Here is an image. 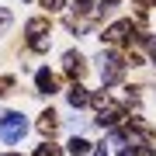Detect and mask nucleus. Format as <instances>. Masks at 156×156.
I'll list each match as a JSON object with an SVG mask.
<instances>
[{"label":"nucleus","instance_id":"6","mask_svg":"<svg viewBox=\"0 0 156 156\" xmlns=\"http://www.w3.org/2000/svg\"><path fill=\"white\" fill-rule=\"evenodd\" d=\"M35 83H38V90H45V94H52V87H56V76H52L49 69H38V76H35Z\"/></svg>","mask_w":156,"mask_h":156},{"label":"nucleus","instance_id":"12","mask_svg":"<svg viewBox=\"0 0 156 156\" xmlns=\"http://www.w3.org/2000/svg\"><path fill=\"white\" fill-rule=\"evenodd\" d=\"M125 156H156L149 146H139V149H125Z\"/></svg>","mask_w":156,"mask_h":156},{"label":"nucleus","instance_id":"13","mask_svg":"<svg viewBox=\"0 0 156 156\" xmlns=\"http://www.w3.org/2000/svg\"><path fill=\"white\" fill-rule=\"evenodd\" d=\"M73 7H76L80 14H87V11H90V0H73Z\"/></svg>","mask_w":156,"mask_h":156},{"label":"nucleus","instance_id":"11","mask_svg":"<svg viewBox=\"0 0 156 156\" xmlns=\"http://www.w3.org/2000/svg\"><path fill=\"white\" fill-rule=\"evenodd\" d=\"M35 156H62L56 146H38V149H35Z\"/></svg>","mask_w":156,"mask_h":156},{"label":"nucleus","instance_id":"17","mask_svg":"<svg viewBox=\"0 0 156 156\" xmlns=\"http://www.w3.org/2000/svg\"><path fill=\"white\" fill-rule=\"evenodd\" d=\"M7 156H14V153H7Z\"/></svg>","mask_w":156,"mask_h":156},{"label":"nucleus","instance_id":"2","mask_svg":"<svg viewBox=\"0 0 156 156\" xmlns=\"http://www.w3.org/2000/svg\"><path fill=\"white\" fill-rule=\"evenodd\" d=\"M97 62H101V80H104V83H118V80H122V73H125V62H122V56H118V52H101L97 56Z\"/></svg>","mask_w":156,"mask_h":156},{"label":"nucleus","instance_id":"3","mask_svg":"<svg viewBox=\"0 0 156 156\" xmlns=\"http://www.w3.org/2000/svg\"><path fill=\"white\" fill-rule=\"evenodd\" d=\"M45 31H49V21H42V17L28 21V35H31V45H35V49H49V38H45Z\"/></svg>","mask_w":156,"mask_h":156},{"label":"nucleus","instance_id":"14","mask_svg":"<svg viewBox=\"0 0 156 156\" xmlns=\"http://www.w3.org/2000/svg\"><path fill=\"white\" fill-rule=\"evenodd\" d=\"M42 4H45V11H59V7H62V0H42Z\"/></svg>","mask_w":156,"mask_h":156},{"label":"nucleus","instance_id":"1","mask_svg":"<svg viewBox=\"0 0 156 156\" xmlns=\"http://www.w3.org/2000/svg\"><path fill=\"white\" fill-rule=\"evenodd\" d=\"M28 132V118L17 115V111H7L0 118V139L4 142H21V135Z\"/></svg>","mask_w":156,"mask_h":156},{"label":"nucleus","instance_id":"18","mask_svg":"<svg viewBox=\"0 0 156 156\" xmlns=\"http://www.w3.org/2000/svg\"><path fill=\"white\" fill-rule=\"evenodd\" d=\"M146 4H149V0H146Z\"/></svg>","mask_w":156,"mask_h":156},{"label":"nucleus","instance_id":"4","mask_svg":"<svg viewBox=\"0 0 156 156\" xmlns=\"http://www.w3.org/2000/svg\"><path fill=\"white\" fill-rule=\"evenodd\" d=\"M128 31H132V21H118V24L108 28V42H125Z\"/></svg>","mask_w":156,"mask_h":156},{"label":"nucleus","instance_id":"16","mask_svg":"<svg viewBox=\"0 0 156 156\" xmlns=\"http://www.w3.org/2000/svg\"><path fill=\"white\" fill-rule=\"evenodd\" d=\"M94 156H108V153H104V146H97V149H94Z\"/></svg>","mask_w":156,"mask_h":156},{"label":"nucleus","instance_id":"7","mask_svg":"<svg viewBox=\"0 0 156 156\" xmlns=\"http://www.w3.org/2000/svg\"><path fill=\"white\" fill-rule=\"evenodd\" d=\"M69 153H73V156H87V153H90V142L80 139V135H73V139H69Z\"/></svg>","mask_w":156,"mask_h":156},{"label":"nucleus","instance_id":"15","mask_svg":"<svg viewBox=\"0 0 156 156\" xmlns=\"http://www.w3.org/2000/svg\"><path fill=\"white\" fill-rule=\"evenodd\" d=\"M149 56H153V62H156V38L149 42Z\"/></svg>","mask_w":156,"mask_h":156},{"label":"nucleus","instance_id":"10","mask_svg":"<svg viewBox=\"0 0 156 156\" xmlns=\"http://www.w3.org/2000/svg\"><path fill=\"white\" fill-rule=\"evenodd\" d=\"M52 128H56V115H42V132H52Z\"/></svg>","mask_w":156,"mask_h":156},{"label":"nucleus","instance_id":"8","mask_svg":"<svg viewBox=\"0 0 156 156\" xmlns=\"http://www.w3.org/2000/svg\"><path fill=\"white\" fill-rule=\"evenodd\" d=\"M62 62H66V69H69V73H76V76L83 73V59H80L76 52H66V59H62Z\"/></svg>","mask_w":156,"mask_h":156},{"label":"nucleus","instance_id":"5","mask_svg":"<svg viewBox=\"0 0 156 156\" xmlns=\"http://www.w3.org/2000/svg\"><path fill=\"white\" fill-rule=\"evenodd\" d=\"M66 101H69L73 108H83V104H90V94H87L83 87H69V94H66Z\"/></svg>","mask_w":156,"mask_h":156},{"label":"nucleus","instance_id":"9","mask_svg":"<svg viewBox=\"0 0 156 156\" xmlns=\"http://www.w3.org/2000/svg\"><path fill=\"white\" fill-rule=\"evenodd\" d=\"M11 21H14V17H11V11H7V7H0V35L11 28Z\"/></svg>","mask_w":156,"mask_h":156}]
</instances>
